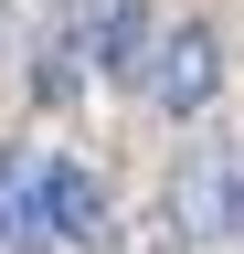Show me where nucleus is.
I'll use <instances>...</instances> for the list:
<instances>
[{
	"label": "nucleus",
	"instance_id": "obj_1",
	"mask_svg": "<svg viewBox=\"0 0 244 254\" xmlns=\"http://www.w3.org/2000/svg\"><path fill=\"white\" fill-rule=\"evenodd\" d=\"M138 95L160 117H202L212 95H223V32L212 21H170L160 53H149V74H138Z\"/></svg>",
	"mask_w": 244,
	"mask_h": 254
},
{
	"label": "nucleus",
	"instance_id": "obj_2",
	"mask_svg": "<svg viewBox=\"0 0 244 254\" xmlns=\"http://www.w3.org/2000/svg\"><path fill=\"white\" fill-rule=\"evenodd\" d=\"M170 222H180L191 244H223V233H234V159H223V148H191V159H180Z\"/></svg>",
	"mask_w": 244,
	"mask_h": 254
},
{
	"label": "nucleus",
	"instance_id": "obj_3",
	"mask_svg": "<svg viewBox=\"0 0 244 254\" xmlns=\"http://www.w3.org/2000/svg\"><path fill=\"white\" fill-rule=\"evenodd\" d=\"M43 244H75V254L106 244V190H96V170H75V159L43 170Z\"/></svg>",
	"mask_w": 244,
	"mask_h": 254
},
{
	"label": "nucleus",
	"instance_id": "obj_4",
	"mask_svg": "<svg viewBox=\"0 0 244 254\" xmlns=\"http://www.w3.org/2000/svg\"><path fill=\"white\" fill-rule=\"evenodd\" d=\"M43 148H0V244H43Z\"/></svg>",
	"mask_w": 244,
	"mask_h": 254
},
{
	"label": "nucleus",
	"instance_id": "obj_5",
	"mask_svg": "<svg viewBox=\"0 0 244 254\" xmlns=\"http://www.w3.org/2000/svg\"><path fill=\"white\" fill-rule=\"evenodd\" d=\"M85 53H96L117 85H138V74H149V53H160V32H149V11H138V0H106V21L85 32Z\"/></svg>",
	"mask_w": 244,
	"mask_h": 254
},
{
	"label": "nucleus",
	"instance_id": "obj_6",
	"mask_svg": "<svg viewBox=\"0 0 244 254\" xmlns=\"http://www.w3.org/2000/svg\"><path fill=\"white\" fill-rule=\"evenodd\" d=\"M85 64H96V53H85V32H64V43L43 53V74H32V95H43V106H64V95L85 85Z\"/></svg>",
	"mask_w": 244,
	"mask_h": 254
},
{
	"label": "nucleus",
	"instance_id": "obj_7",
	"mask_svg": "<svg viewBox=\"0 0 244 254\" xmlns=\"http://www.w3.org/2000/svg\"><path fill=\"white\" fill-rule=\"evenodd\" d=\"M234 233H244V159H234Z\"/></svg>",
	"mask_w": 244,
	"mask_h": 254
}]
</instances>
